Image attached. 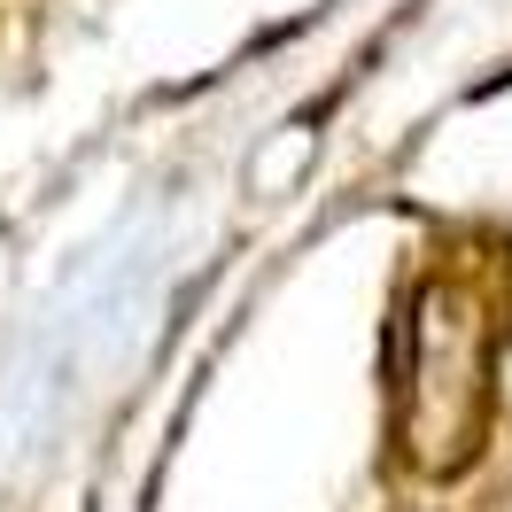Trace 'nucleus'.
Segmentation results:
<instances>
[{"mask_svg":"<svg viewBox=\"0 0 512 512\" xmlns=\"http://www.w3.org/2000/svg\"><path fill=\"white\" fill-rule=\"evenodd\" d=\"M481 396H489V334L450 280H427L396 334V435L412 466L450 474L474 458Z\"/></svg>","mask_w":512,"mask_h":512,"instance_id":"f257e3e1","label":"nucleus"}]
</instances>
